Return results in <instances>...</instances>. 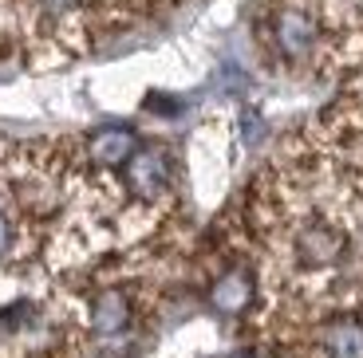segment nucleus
<instances>
[{"label":"nucleus","mask_w":363,"mask_h":358,"mask_svg":"<svg viewBox=\"0 0 363 358\" xmlns=\"http://www.w3.org/2000/svg\"><path fill=\"white\" fill-rule=\"evenodd\" d=\"M118 185L138 209L162 213L174 197V158L166 154V146H138L118 166Z\"/></svg>","instance_id":"obj_1"},{"label":"nucleus","mask_w":363,"mask_h":358,"mask_svg":"<svg viewBox=\"0 0 363 358\" xmlns=\"http://www.w3.org/2000/svg\"><path fill=\"white\" fill-rule=\"evenodd\" d=\"M130 319H135V299H130L127 287H115V284L99 287L87 299V315H83V323H87V331L95 339H118L130 327Z\"/></svg>","instance_id":"obj_2"},{"label":"nucleus","mask_w":363,"mask_h":358,"mask_svg":"<svg viewBox=\"0 0 363 358\" xmlns=\"http://www.w3.org/2000/svg\"><path fill=\"white\" fill-rule=\"evenodd\" d=\"M79 146H83V158H87L95 170L115 173L118 166L138 150V138H135V130H127V126H103V130H95L91 138H83Z\"/></svg>","instance_id":"obj_3"},{"label":"nucleus","mask_w":363,"mask_h":358,"mask_svg":"<svg viewBox=\"0 0 363 358\" xmlns=\"http://www.w3.org/2000/svg\"><path fill=\"white\" fill-rule=\"evenodd\" d=\"M253 291H257L253 268H233V272H225V276H218V284H213L209 299H213L218 311L237 315V311H245V307L253 304Z\"/></svg>","instance_id":"obj_4"}]
</instances>
